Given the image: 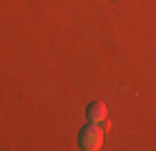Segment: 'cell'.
Instances as JSON below:
<instances>
[{
    "label": "cell",
    "instance_id": "6da1fadb",
    "mask_svg": "<svg viewBox=\"0 0 156 151\" xmlns=\"http://www.w3.org/2000/svg\"><path fill=\"white\" fill-rule=\"evenodd\" d=\"M78 141H81V149L86 151H96L103 146V131L98 124H88L81 134H78Z\"/></svg>",
    "mask_w": 156,
    "mask_h": 151
},
{
    "label": "cell",
    "instance_id": "7a4b0ae2",
    "mask_svg": "<svg viewBox=\"0 0 156 151\" xmlns=\"http://www.w3.org/2000/svg\"><path fill=\"white\" fill-rule=\"evenodd\" d=\"M86 118H88V124H103L106 121V106L103 103H88V108H86Z\"/></svg>",
    "mask_w": 156,
    "mask_h": 151
}]
</instances>
